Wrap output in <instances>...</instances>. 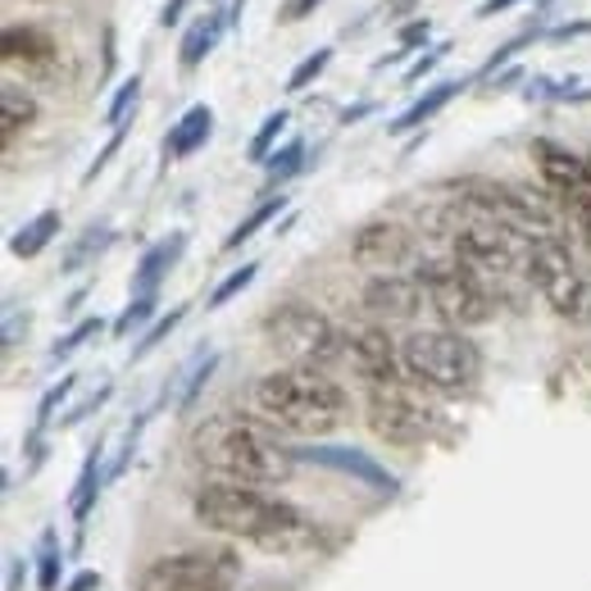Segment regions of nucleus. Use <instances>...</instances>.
Here are the masks:
<instances>
[{"label": "nucleus", "instance_id": "f257e3e1", "mask_svg": "<svg viewBox=\"0 0 591 591\" xmlns=\"http://www.w3.org/2000/svg\"><path fill=\"white\" fill-rule=\"evenodd\" d=\"M192 514L201 528L246 541L255 550H269V556L305 550V546H314V533H319L296 505H287L260 487H237V483H205L192 496Z\"/></svg>", "mask_w": 591, "mask_h": 591}, {"label": "nucleus", "instance_id": "f03ea898", "mask_svg": "<svg viewBox=\"0 0 591 591\" xmlns=\"http://www.w3.org/2000/svg\"><path fill=\"white\" fill-rule=\"evenodd\" d=\"M192 455L201 469L214 473V483L237 487H278L296 473V451L278 447V437L265 432L241 415H214L192 432Z\"/></svg>", "mask_w": 591, "mask_h": 591}, {"label": "nucleus", "instance_id": "7ed1b4c3", "mask_svg": "<svg viewBox=\"0 0 591 591\" xmlns=\"http://www.w3.org/2000/svg\"><path fill=\"white\" fill-rule=\"evenodd\" d=\"M250 405L278 432H296V437H323L351 410L346 391L327 374H319V368H291V364L273 368V374H265V378H255Z\"/></svg>", "mask_w": 591, "mask_h": 591}, {"label": "nucleus", "instance_id": "20e7f679", "mask_svg": "<svg viewBox=\"0 0 591 591\" xmlns=\"http://www.w3.org/2000/svg\"><path fill=\"white\" fill-rule=\"evenodd\" d=\"M400 364L419 387L447 391V396L469 391L477 383V374H483V355H477V346L464 337V332H451V327L410 332L405 346H400Z\"/></svg>", "mask_w": 591, "mask_h": 591}, {"label": "nucleus", "instance_id": "39448f33", "mask_svg": "<svg viewBox=\"0 0 591 591\" xmlns=\"http://www.w3.org/2000/svg\"><path fill=\"white\" fill-rule=\"evenodd\" d=\"M455 196L483 218H492V224H505L514 233H524L528 241H556L560 237V209L550 205L541 192L524 187V182L464 178V182H455Z\"/></svg>", "mask_w": 591, "mask_h": 591}, {"label": "nucleus", "instance_id": "423d86ee", "mask_svg": "<svg viewBox=\"0 0 591 591\" xmlns=\"http://www.w3.org/2000/svg\"><path fill=\"white\" fill-rule=\"evenodd\" d=\"M265 342L291 368H319V374H327L332 364L346 359L351 332H342L327 314H319L310 305H278L265 319Z\"/></svg>", "mask_w": 591, "mask_h": 591}, {"label": "nucleus", "instance_id": "0eeeda50", "mask_svg": "<svg viewBox=\"0 0 591 591\" xmlns=\"http://www.w3.org/2000/svg\"><path fill=\"white\" fill-rule=\"evenodd\" d=\"M241 578V560L233 550L201 546V550H173L141 565L137 591H233Z\"/></svg>", "mask_w": 591, "mask_h": 591}, {"label": "nucleus", "instance_id": "6e6552de", "mask_svg": "<svg viewBox=\"0 0 591 591\" xmlns=\"http://www.w3.org/2000/svg\"><path fill=\"white\" fill-rule=\"evenodd\" d=\"M528 278L541 291V301L569 323H591V273L573 260V250L556 241H533Z\"/></svg>", "mask_w": 591, "mask_h": 591}, {"label": "nucleus", "instance_id": "1a4fd4ad", "mask_svg": "<svg viewBox=\"0 0 591 591\" xmlns=\"http://www.w3.org/2000/svg\"><path fill=\"white\" fill-rule=\"evenodd\" d=\"M428 291V305L451 327H483L492 319V296L477 282V273L460 260H428L415 273Z\"/></svg>", "mask_w": 591, "mask_h": 591}, {"label": "nucleus", "instance_id": "9d476101", "mask_svg": "<svg viewBox=\"0 0 591 591\" xmlns=\"http://www.w3.org/2000/svg\"><path fill=\"white\" fill-rule=\"evenodd\" d=\"M451 250L473 273H496V278L528 273V260H533V241L505 224H492V218H473V224L455 228Z\"/></svg>", "mask_w": 591, "mask_h": 591}, {"label": "nucleus", "instance_id": "9b49d317", "mask_svg": "<svg viewBox=\"0 0 591 591\" xmlns=\"http://www.w3.org/2000/svg\"><path fill=\"white\" fill-rule=\"evenodd\" d=\"M364 419H368V428H374V437L387 441V447H419V441L432 437V423H437V415L428 410V405H419V396L400 383L368 387Z\"/></svg>", "mask_w": 591, "mask_h": 591}, {"label": "nucleus", "instance_id": "f8f14e48", "mask_svg": "<svg viewBox=\"0 0 591 591\" xmlns=\"http://www.w3.org/2000/svg\"><path fill=\"white\" fill-rule=\"evenodd\" d=\"M410 250H415V237L405 224H396V218H368L351 237V260L368 273H396L410 260Z\"/></svg>", "mask_w": 591, "mask_h": 591}, {"label": "nucleus", "instance_id": "ddd939ff", "mask_svg": "<svg viewBox=\"0 0 591 591\" xmlns=\"http://www.w3.org/2000/svg\"><path fill=\"white\" fill-rule=\"evenodd\" d=\"M346 364L355 368V378L364 387H391V383H400V368H405L396 342L387 337V327H378V323H364V327L351 332Z\"/></svg>", "mask_w": 591, "mask_h": 591}, {"label": "nucleus", "instance_id": "4468645a", "mask_svg": "<svg viewBox=\"0 0 591 591\" xmlns=\"http://www.w3.org/2000/svg\"><path fill=\"white\" fill-rule=\"evenodd\" d=\"M423 301H428L423 282L419 278H405V273H374V278L364 282V291H359V305L374 314V319H387V323L415 319L423 310Z\"/></svg>", "mask_w": 591, "mask_h": 591}, {"label": "nucleus", "instance_id": "2eb2a0df", "mask_svg": "<svg viewBox=\"0 0 591 591\" xmlns=\"http://www.w3.org/2000/svg\"><path fill=\"white\" fill-rule=\"evenodd\" d=\"M296 460H310V464H323V469H337V473H351L359 483L378 487V492H396V473H387L378 460H368L364 451H351V447H301Z\"/></svg>", "mask_w": 591, "mask_h": 591}, {"label": "nucleus", "instance_id": "dca6fc26", "mask_svg": "<svg viewBox=\"0 0 591 591\" xmlns=\"http://www.w3.org/2000/svg\"><path fill=\"white\" fill-rule=\"evenodd\" d=\"M533 160H537V169H541V178H546V187L556 192V196H569V192H578L582 182H591V173H587V160L582 155H573L569 146H560V141H533Z\"/></svg>", "mask_w": 591, "mask_h": 591}, {"label": "nucleus", "instance_id": "f3484780", "mask_svg": "<svg viewBox=\"0 0 591 591\" xmlns=\"http://www.w3.org/2000/svg\"><path fill=\"white\" fill-rule=\"evenodd\" d=\"M182 250H187V233H169V237L146 246L137 269H132V296H160V282L182 260Z\"/></svg>", "mask_w": 591, "mask_h": 591}, {"label": "nucleus", "instance_id": "a211bd4d", "mask_svg": "<svg viewBox=\"0 0 591 591\" xmlns=\"http://www.w3.org/2000/svg\"><path fill=\"white\" fill-rule=\"evenodd\" d=\"M100 483H109V469H105V437H96L92 447H87V460H83V473H78V483H73V528H78V546H83V528L92 519V505L100 496Z\"/></svg>", "mask_w": 591, "mask_h": 591}, {"label": "nucleus", "instance_id": "6ab92c4d", "mask_svg": "<svg viewBox=\"0 0 591 591\" xmlns=\"http://www.w3.org/2000/svg\"><path fill=\"white\" fill-rule=\"evenodd\" d=\"M209 132H214V109H209V105H192L187 115H182V119L169 128V137H164V160L173 164V160L196 155L201 146L209 141Z\"/></svg>", "mask_w": 591, "mask_h": 591}, {"label": "nucleus", "instance_id": "aec40b11", "mask_svg": "<svg viewBox=\"0 0 591 591\" xmlns=\"http://www.w3.org/2000/svg\"><path fill=\"white\" fill-rule=\"evenodd\" d=\"M464 92V83L460 78H447V83H437V87H428L410 109H400V115L387 123V132H415V128H423L428 119H437L441 109H447L455 96Z\"/></svg>", "mask_w": 591, "mask_h": 591}, {"label": "nucleus", "instance_id": "412c9836", "mask_svg": "<svg viewBox=\"0 0 591 591\" xmlns=\"http://www.w3.org/2000/svg\"><path fill=\"white\" fill-rule=\"evenodd\" d=\"M0 51H6V60L10 64H46V60H55V36L51 32H42V28H32V23H10L6 28V36H0Z\"/></svg>", "mask_w": 591, "mask_h": 591}, {"label": "nucleus", "instance_id": "4be33fe9", "mask_svg": "<svg viewBox=\"0 0 591 591\" xmlns=\"http://www.w3.org/2000/svg\"><path fill=\"white\" fill-rule=\"evenodd\" d=\"M228 19L233 14H218V10H209L205 19H196L192 28H187V36H182V46H178V64H182V73H192L214 46H218V36H224V28H228Z\"/></svg>", "mask_w": 591, "mask_h": 591}, {"label": "nucleus", "instance_id": "5701e85b", "mask_svg": "<svg viewBox=\"0 0 591 591\" xmlns=\"http://www.w3.org/2000/svg\"><path fill=\"white\" fill-rule=\"evenodd\" d=\"M55 237H60V209H42L10 237V255H19V260H36V255H42Z\"/></svg>", "mask_w": 591, "mask_h": 591}, {"label": "nucleus", "instance_id": "b1692460", "mask_svg": "<svg viewBox=\"0 0 591 591\" xmlns=\"http://www.w3.org/2000/svg\"><path fill=\"white\" fill-rule=\"evenodd\" d=\"M32 119H36V100H32V92H23L19 83H6V87H0V123H6V141L19 137Z\"/></svg>", "mask_w": 591, "mask_h": 591}, {"label": "nucleus", "instance_id": "393cba45", "mask_svg": "<svg viewBox=\"0 0 591 591\" xmlns=\"http://www.w3.org/2000/svg\"><path fill=\"white\" fill-rule=\"evenodd\" d=\"M282 209H287V196H265V201H260V205H255V209H250V214L241 218V224H237V228L228 233L224 250H237L241 241H250V237H255V233H260V228H269V224H273V218H278Z\"/></svg>", "mask_w": 591, "mask_h": 591}, {"label": "nucleus", "instance_id": "a878e982", "mask_svg": "<svg viewBox=\"0 0 591 591\" xmlns=\"http://www.w3.org/2000/svg\"><path fill=\"white\" fill-rule=\"evenodd\" d=\"M73 387H78V378L68 374V378H60V383H55V387L42 396V405H36V419H32V432H28V451H32V455H36V447H42V432L51 428L55 410H60V405L73 396Z\"/></svg>", "mask_w": 591, "mask_h": 591}, {"label": "nucleus", "instance_id": "bb28decb", "mask_svg": "<svg viewBox=\"0 0 591 591\" xmlns=\"http://www.w3.org/2000/svg\"><path fill=\"white\" fill-rule=\"evenodd\" d=\"M109 241H115V228H109V224H92L78 241H73V250L64 255V273H78L87 260H96V255H100Z\"/></svg>", "mask_w": 591, "mask_h": 591}, {"label": "nucleus", "instance_id": "cd10ccee", "mask_svg": "<svg viewBox=\"0 0 591 591\" xmlns=\"http://www.w3.org/2000/svg\"><path fill=\"white\" fill-rule=\"evenodd\" d=\"M301 169H305V141H301V137H291V141L282 146V151H273L269 164H265V173H269V192L282 187V182H291Z\"/></svg>", "mask_w": 591, "mask_h": 591}, {"label": "nucleus", "instance_id": "c85d7f7f", "mask_svg": "<svg viewBox=\"0 0 591 591\" xmlns=\"http://www.w3.org/2000/svg\"><path fill=\"white\" fill-rule=\"evenodd\" d=\"M155 305H160V296H132L128 301V310L109 323V332L115 337H132V332H146L151 327V319H155Z\"/></svg>", "mask_w": 591, "mask_h": 591}, {"label": "nucleus", "instance_id": "c756f323", "mask_svg": "<svg viewBox=\"0 0 591 591\" xmlns=\"http://www.w3.org/2000/svg\"><path fill=\"white\" fill-rule=\"evenodd\" d=\"M282 128H287V109H273V115H265L260 132H255L250 146H246V160H250V164H269V155H273V146H278Z\"/></svg>", "mask_w": 591, "mask_h": 591}, {"label": "nucleus", "instance_id": "7c9ffc66", "mask_svg": "<svg viewBox=\"0 0 591 591\" xmlns=\"http://www.w3.org/2000/svg\"><path fill=\"white\" fill-rule=\"evenodd\" d=\"M60 569H64V550H60L55 533L46 528L42 556H36V591H60Z\"/></svg>", "mask_w": 591, "mask_h": 591}, {"label": "nucleus", "instance_id": "2f4dec72", "mask_svg": "<svg viewBox=\"0 0 591 591\" xmlns=\"http://www.w3.org/2000/svg\"><path fill=\"white\" fill-rule=\"evenodd\" d=\"M182 319H187V305H173V310H169L164 319H155L151 327L141 332V342L132 346V359H146V355H151V351H155L160 342H169V332H173V327H178Z\"/></svg>", "mask_w": 591, "mask_h": 591}, {"label": "nucleus", "instance_id": "473e14b6", "mask_svg": "<svg viewBox=\"0 0 591 591\" xmlns=\"http://www.w3.org/2000/svg\"><path fill=\"white\" fill-rule=\"evenodd\" d=\"M100 327H105L100 319H83V323H73V327L64 332V337L51 346V364H60V359H68V355H78L92 337H100Z\"/></svg>", "mask_w": 591, "mask_h": 591}, {"label": "nucleus", "instance_id": "72a5a7b5", "mask_svg": "<svg viewBox=\"0 0 591 591\" xmlns=\"http://www.w3.org/2000/svg\"><path fill=\"white\" fill-rule=\"evenodd\" d=\"M255 273H260V260H250V265H241V269H233L224 282H218L214 291H209V310H224L233 296H241L250 282H255Z\"/></svg>", "mask_w": 591, "mask_h": 591}, {"label": "nucleus", "instance_id": "f704fd0d", "mask_svg": "<svg viewBox=\"0 0 591 591\" xmlns=\"http://www.w3.org/2000/svg\"><path fill=\"white\" fill-rule=\"evenodd\" d=\"M327 64H332V46H319L314 55H305L301 64H296V68H291V78H287V92L296 96V92H305L310 83H319Z\"/></svg>", "mask_w": 591, "mask_h": 591}, {"label": "nucleus", "instance_id": "c9c22d12", "mask_svg": "<svg viewBox=\"0 0 591 591\" xmlns=\"http://www.w3.org/2000/svg\"><path fill=\"white\" fill-rule=\"evenodd\" d=\"M137 96H141V78L132 73V78H123V87L115 92V100H109L105 123H109V128H123V123H128V115L137 109Z\"/></svg>", "mask_w": 591, "mask_h": 591}, {"label": "nucleus", "instance_id": "e433bc0d", "mask_svg": "<svg viewBox=\"0 0 591 591\" xmlns=\"http://www.w3.org/2000/svg\"><path fill=\"white\" fill-rule=\"evenodd\" d=\"M218 368V355H201L196 359V368H192V378H187V387H182V396H178V410H192L196 405V396H201V387L209 383V374Z\"/></svg>", "mask_w": 591, "mask_h": 591}, {"label": "nucleus", "instance_id": "4c0bfd02", "mask_svg": "<svg viewBox=\"0 0 591 591\" xmlns=\"http://www.w3.org/2000/svg\"><path fill=\"white\" fill-rule=\"evenodd\" d=\"M447 55H451V42H437V46H428V55H419L410 68H405V83L415 87V83L423 78V73H432V68H437L441 60H447Z\"/></svg>", "mask_w": 591, "mask_h": 591}, {"label": "nucleus", "instance_id": "58836bf2", "mask_svg": "<svg viewBox=\"0 0 591 591\" xmlns=\"http://www.w3.org/2000/svg\"><path fill=\"white\" fill-rule=\"evenodd\" d=\"M123 137H128V123H123V128H115V132H109V141H105V151H100V155L92 160V169L83 173V182H96V178L105 173V164H109V160H115V155H119V146H123Z\"/></svg>", "mask_w": 591, "mask_h": 591}, {"label": "nucleus", "instance_id": "ea45409f", "mask_svg": "<svg viewBox=\"0 0 591 591\" xmlns=\"http://www.w3.org/2000/svg\"><path fill=\"white\" fill-rule=\"evenodd\" d=\"M400 51H415V46H428V36H432V23L428 19H415V23H405L400 32Z\"/></svg>", "mask_w": 591, "mask_h": 591}, {"label": "nucleus", "instance_id": "a19ab883", "mask_svg": "<svg viewBox=\"0 0 591 591\" xmlns=\"http://www.w3.org/2000/svg\"><path fill=\"white\" fill-rule=\"evenodd\" d=\"M109 396H115V387H100V391H96V396H92V400H83V405H78V410H73V415H68V419H64V428H73V423H83V419H87V415H96V410H100V405H105V400H109Z\"/></svg>", "mask_w": 591, "mask_h": 591}, {"label": "nucleus", "instance_id": "79ce46f5", "mask_svg": "<svg viewBox=\"0 0 591 591\" xmlns=\"http://www.w3.org/2000/svg\"><path fill=\"white\" fill-rule=\"evenodd\" d=\"M314 6H319V0H287V6H282V23H301L305 14H314Z\"/></svg>", "mask_w": 591, "mask_h": 591}, {"label": "nucleus", "instance_id": "37998d69", "mask_svg": "<svg viewBox=\"0 0 591 591\" xmlns=\"http://www.w3.org/2000/svg\"><path fill=\"white\" fill-rule=\"evenodd\" d=\"M514 6H524V0H483V6H477V19H496V14L514 10Z\"/></svg>", "mask_w": 591, "mask_h": 591}, {"label": "nucleus", "instance_id": "c03bdc74", "mask_svg": "<svg viewBox=\"0 0 591 591\" xmlns=\"http://www.w3.org/2000/svg\"><path fill=\"white\" fill-rule=\"evenodd\" d=\"M64 591H100V573H96V569H83V573L73 578Z\"/></svg>", "mask_w": 591, "mask_h": 591}, {"label": "nucleus", "instance_id": "a18cd8bd", "mask_svg": "<svg viewBox=\"0 0 591 591\" xmlns=\"http://www.w3.org/2000/svg\"><path fill=\"white\" fill-rule=\"evenodd\" d=\"M582 32H591V23H560V28H550L546 36L550 42H565V36H582Z\"/></svg>", "mask_w": 591, "mask_h": 591}, {"label": "nucleus", "instance_id": "49530a36", "mask_svg": "<svg viewBox=\"0 0 591 591\" xmlns=\"http://www.w3.org/2000/svg\"><path fill=\"white\" fill-rule=\"evenodd\" d=\"M182 10H187V0H164V14H160V23H164V28H173V23L182 19Z\"/></svg>", "mask_w": 591, "mask_h": 591}, {"label": "nucleus", "instance_id": "de8ad7c7", "mask_svg": "<svg viewBox=\"0 0 591 591\" xmlns=\"http://www.w3.org/2000/svg\"><path fill=\"white\" fill-rule=\"evenodd\" d=\"M364 115H374V105H355V109H346V115H342V123H355V119H364Z\"/></svg>", "mask_w": 591, "mask_h": 591}, {"label": "nucleus", "instance_id": "09e8293b", "mask_svg": "<svg viewBox=\"0 0 591 591\" xmlns=\"http://www.w3.org/2000/svg\"><path fill=\"white\" fill-rule=\"evenodd\" d=\"M23 573H28V565H23V560H10V587H6V591H19V578H23Z\"/></svg>", "mask_w": 591, "mask_h": 591}, {"label": "nucleus", "instance_id": "8fccbe9b", "mask_svg": "<svg viewBox=\"0 0 591 591\" xmlns=\"http://www.w3.org/2000/svg\"><path fill=\"white\" fill-rule=\"evenodd\" d=\"M241 6H246V0H233V19H237V14H241Z\"/></svg>", "mask_w": 591, "mask_h": 591}, {"label": "nucleus", "instance_id": "3c124183", "mask_svg": "<svg viewBox=\"0 0 591 591\" xmlns=\"http://www.w3.org/2000/svg\"><path fill=\"white\" fill-rule=\"evenodd\" d=\"M582 160H587V173H591V151H587V155H582Z\"/></svg>", "mask_w": 591, "mask_h": 591}, {"label": "nucleus", "instance_id": "603ef678", "mask_svg": "<svg viewBox=\"0 0 591 591\" xmlns=\"http://www.w3.org/2000/svg\"><path fill=\"white\" fill-rule=\"evenodd\" d=\"M587 246H591V237H587Z\"/></svg>", "mask_w": 591, "mask_h": 591}, {"label": "nucleus", "instance_id": "864d4df0", "mask_svg": "<svg viewBox=\"0 0 591 591\" xmlns=\"http://www.w3.org/2000/svg\"><path fill=\"white\" fill-rule=\"evenodd\" d=\"M209 6H214V0H209Z\"/></svg>", "mask_w": 591, "mask_h": 591}]
</instances>
